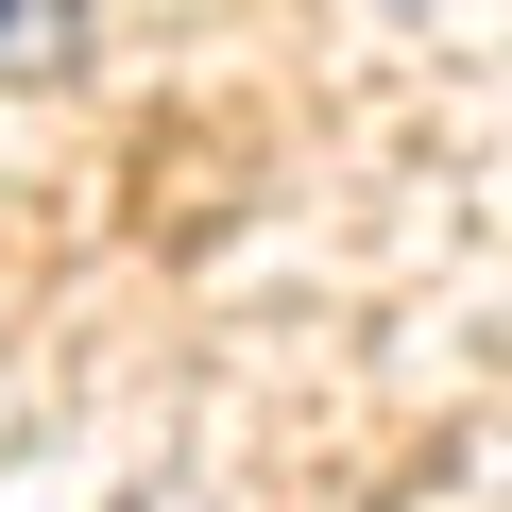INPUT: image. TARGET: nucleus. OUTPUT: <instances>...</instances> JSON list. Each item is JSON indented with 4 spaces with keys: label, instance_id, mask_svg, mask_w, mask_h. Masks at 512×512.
<instances>
[{
    "label": "nucleus",
    "instance_id": "obj_1",
    "mask_svg": "<svg viewBox=\"0 0 512 512\" xmlns=\"http://www.w3.org/2000/svg\"><path fill=\"white\" fill-rule=\"evenodd\" d=\"M69 35H86V0H0V86L69 69Z\"/></svg>",
    "mask_w": 512,
    "mask_h": 512
}]
</instances>
